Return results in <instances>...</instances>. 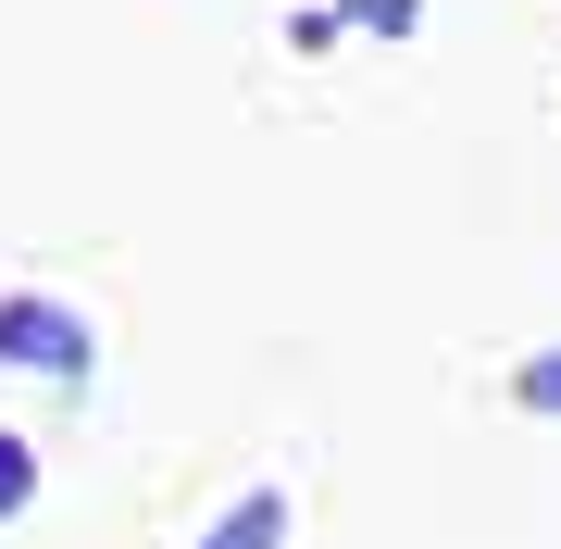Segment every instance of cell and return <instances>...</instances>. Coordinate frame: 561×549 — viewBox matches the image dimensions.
Returning <instances> with one entry per match:
<instances>
[{"instance_id": "1", "label": "cell", "mask_w": 561, "mask_h": 549, "mask_svg": "<svg viewBox=\"0 0 561 549\" xmlns=\"http://www.w3.org/2000/svg\"><path fill=\"white\" fill-rule=\"evenodd\" d=\"M0 363H13V375H50V387H76L88 363H101V325H88L76 300H38V287H13V300H0Z\"/></svg>"}, {"instance_id": "2", "label": "cell", "mask_w": 561, "mask_h": 549, "mask_svg": "<svg viewBox=\"0 0 561 549\" xmlns=\"http://www.w3.org/2000/svg\"><path fill=\"white\" fill-rule=\"evenodd\" d=\"M187 549H287V488H238Z\"/></svg>"}, {"instance_id": "3", "label": "cell", "mask_w": 561, "mask_h": 549, "mask_svg": "<svg viewBox=\"0 0 561 549\" xmlns=\"http://www.w3.org/2000/svg\"><path fill=\"white\" fill-rule=\"evenodd\" d=\"M25 500H38V449H25L13 425H0V525H13V512H25Z\"/></svg>"}, {"instance_id": "4", "label": "cell", "mask_w": 561, "mask_h": 549, "mask_svg": "<svg viewBox=\"0 0 561 549\" xmlns=\"http://www.w3.org/2000/svg\"><path fill=\"white\" fill-rule=\"evenodd\" d=\"M512 400H524V412H549V425H561V350H537V363H512Z\"/></svg>"}]
</instances>
